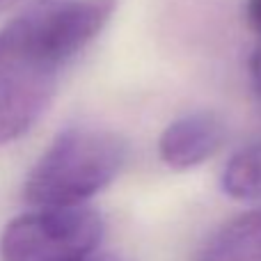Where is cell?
I'll return each mask as SVG.
<instances>
[{
	"label": "cell",
	"instance_id": "6da1fadb",
	"mask_svg": "<svg viewBox=\"0 0 261 261\" xmlns=\"http://www.w3.org/2000/svg\"><path fill=\"white\" fill-rule=\"evenodd\" d=\"M117 9V0H35L0 28V147L48 110L62 73Z\"/></svg>",
	"mask_w": 261,
	"mask_h": 261
},
{
	"label": "cell",
	"instance_id": "7a4b0ae2",
	"mask_svg": "<svg viewBox=\"0 0 261 261\" xmlns=\"http://www.w3.org/2000/svg\"><path fill=\"white\" fill-rule=\"evenodd\" d=\"M126 156V142L113 130L67 128L55 135L30 170L25 199L37 208L83 206L117 179Z\"/></svg>",
	"mask_w": 261,
	"mask_h": 261
},
{
	"label": "cell",
	"instance_id": "3957f363",
	"mask_svg": "<svg viewBox=\"0 0 261 261\" xmlns=\"http://www.w3.org/2000/svg\"><path fill=\"white\" fill-rule=\"evenodd\" d=\"M103 236V220L87 206L37 208L14 218L0 236L3 261H87Z\"/></svg>",
	"mask_w": 261,
	"mask_h": 261
},
{
	"label": "cell",
	"instance_id": "277c9868",
	"mask_svg": "<svg viewBox=\"0 0 261 261\" xmlns=\"http://www.w3.org/2000/svg\"><path fill=\"white\" fill-rule=\"evenodd\" d=\"M227 126L216 113L195 110L181 115L163 130L158 140V156L172 170H193L216 156L225 144Z\"/></svg>",
	"mask_w": 261,
	"mask_h": 261
},
{
	"label": "cell",
	"instance_id": "5b68a950",
	"mask_svg": "<svg viewBox=\"0 0 261 261\" xmlns=\"http://www.w3.org/2000/svg\"><path fill=\"white\" fill-rule=\"evenodd\" d=\"M195 261H261V208L218 227L199 245Z\"/></svg>",
	"mask_w": 261,
	"mask_h": 261
},
{
	"label": "cell",
	"instance_id": "8992f818",
	"mask_svg": "<svg viewBox=\"0 0 261 261\" xmlns=\"http://www.w3.org/2000/svg\"><path fill=\"white\" fill-rule=\"evenodd\" d=\"M222 190L229 197L250 202L261 197V144L236 151L222 170Z\"/></svg>",
	"mask_w": 261,
	"mask_h": 261
},
{
	"label": "cell",
	"instance_id": "52a82bcc",
	"mask_svg": "<svg viewBox=\"0 0 261 261\" xmlns=\"http://www.w3.org/2000/svg\"><path fill=\"white\" fill-rule=\"evenodd\" d=\"M250 81H252V90L254 94L261 99V39L254 46L252 55H250Z\"/></svg>",
	"mask_w": 261,
	"mask_h": 261
},
{
	"label": "cell",
	"instance_id": "ba28073f",
	"mask_svg": "<svg viewBox=\"0 0 261 261\" xmlns=\"http://www.w3.org/2000/svg\"><path fill=\"white\" fill-rule=\"evenodd\" d=\"M245 16L250 25L261 32V0H245Z\"/></svg>",
	"mask_w": 261,
	"mask_h": 261
},
{
	"label": "cell",
	"instance_id": "9c48e42d",
	"mask_svg": "<svg viewBox=\"0 0 261 261\" xmlns=\"http://www.w3.org/2000/svg\"><path fill=\"white\" fill-rule=\"evenodd\" d=\"M87 261H119V259L113 257V254H92Z\"/></svg>",
	"mask_w": 261,
	"mask_h": 261
},
{
	"label": "cell",
	"instance_id": "30bf717a",
	"mask_svg": "<svg viewBox=\"0 0 261 261\" xmlns=\"http://www.w3.org/2000/svg\"><path fill=\"white\" fill-rule=\"evenodd\" d=\"M14 3H18V0H0V12H5V9H9Z\"/></svg>",
	"mask_w": 261,
	"mask_h": 261
}]
</instances>
